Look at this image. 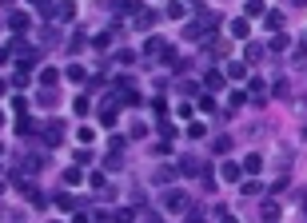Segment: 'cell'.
<instances>
[{
    "label": "cell",
    "mask_w": 307,
    "mask_h": 223,
    "mask_svg": "<svg viewBox=\"0 0 307 223\" xmlns=\"http://www.w3.org/2000/svg\"><path fill=\"white\" fill-rule=\"evenodd\" d=\"M164 211H188V195L184 191H164Z\"/></svg>",
    "instance_id": "obj_1"
},
{
    "label": "cell",
    "mask_w": 307,
    "mask_h": 223,
    "mask_svg": "<svg viewBox=\"0 0 307 223\" xmlns=\"http://www.w3.org/2000/svg\"><path fill=\"white\" fill-rule=\"evenodd\" d=\"M52 20H60V24H68V20H76V4H72V0H60V4L52 8Z\"/></svg>",
    "instance_id": "obj_2"
},
{
    "label": "cell",
    "mask_w": 307,
    "mask_h": 223,
    "mask_svg": "<svg viewBox=\"0 0 307 223\" xmlns=\"http://www.w3.org/2000/svg\"><path fill=\"white\" fill-rule=\"evenodd\" d=\"M259 215H263V223H279V199H263Z\"/></svg>",
    "instance_id": "obj_3"
},
{
    "label": "cell",
    "mask_w": 307,
    "mask_h": 223,
    "mask_svg": "<svg viewBox=\"0 0 307 223\" xmlns=\"http://www.w3.org/2000/svg\"><path fill=\"white\" fill-rule=\"evenodd\" d=\"M60 140H64V124H48L44 128V148H60Z\"/></svg>",
    "instance_id": "obj_4"
},
{
    "label": "cell",
    "mask_w": 307,
    "mask_h": 223,
    "mask_svg": "<svg viewBox=\"0 0 307 223\" xmlns=\"http://www.w3.org/2000/svg\"><path fill=\"white\" fill-rule=\"evenodd\" d=\"M227 32H232V36H236V40H244V36H248V32H252V20H248V16H236V20H232V24H227Z\"/></svg>",
    "instance_id": "obj_5"
},
{
    "label": "cell",
    "mask_w": 307,
    "mask_h": 223,
    "mask_svg": "<svg viewBox=\"0 0 307 223\" xmlns=\"http://www.w3.org/2000/svg\"><path fill=\"white\" fill-rule=\"evenodd\" d=\"M263 24H267L271 32H279V28H283V12H279V8H271V12H263Z\"/></svg>",
    "instance_id": "obj_6"
},
{
    "label": "cell",
    "mask_w": 307,
    "mask_h": 223,
    "mask_svg": "<svg viewBox=\"0 0 307 223\" xmlns=\"http://www.w3.org/2000/svg\"><path fill=\"white\" fill-rule=\"evenodd\" d=\"M232 144H236L232 136H215V140H211V152H215V156H227V152H232Z\"/></svg>",
    "instance_id": "obj_7"
},
{
    "label": "cell",
    "mask_w": 307,
    "mask_h": 223,
    "mask_svg": "<svg viewBox=\"0 0 307 223\" xmlns=\"http://www.w3.org/2000/svg\"><path fill=\"white\" fill-rule=\"evenodd\" d=\"M180 171H184V175H192V171H204V175H207V167L200 164L196 156H184V160H180Z\"/></svg>",
    "instance_id": "obj_8"
},
{
    "label": "cell",
    "mask_w": 307,
    "mask_h": 223,
    "mask_svg": "<svg viewBox=\"0 0 307 223\" xmlns=\"http://www.w3.org/2000/svg\"><path fill=\"white\" fill-rule=\"evenodd\" d=\"M152 24H156V12H148V8H140V12H136V28H140V32H148Z\"/></svg>",
    "instance_id": "obj_9"
},
{
    "label": "cell",
    "mask_w": 307,
    "mask_h": 223,
    "mask_svg": "<svg viewBox=\"0 0 307 223\" xmlns=\"http://www.w3.org/2000/svg\"><path fill=\"white\" fill-rule=\"evenodd\" d=\"M219 175H223V183H240L244 167H240V164H223V171H219Z\"/></svg>",
    "instance_id": "obj_10"
},
{
    "label": "cell",
    "mask_w": 307,
    "mask_h": 223,
    "mask_svg": "<svg viewBox=\"0 0 307 223\" xmlns=\"http://www.w3.org/2000/svg\"><path fill=\"white\" fill-rule=\"evenodd\" d=\"M223 72H227L232 80H244V72H248V64H244V60H232V64H227Z\"/></svg>",
    "instance_id": "obj_11"
},
{
    "label": "cell",
    "mask_w": 307,
    "mask_h": 223,
    "mask_svg": "<svg viewBox=\"0 0 307 223\" xmlns=\"http://www.w3.org/2000/svg\"><path fill=\"white\" fill-rule=\"evenodd\" d=\"M128 136H132V140H144V136H148V124H144V120H132V124H128Z\"/></svg>",
    "instance_id": "obj_12"
},
{
    "label": "cell",
    "mask_w": 307,
    "mask_h": 223,
    "mask_svg": "<svg viewBox=\"0 0 307 223\" xmlns=\"http://www.w3.org/2000/svg\"><path fill=\"white\" fill-rule=\"evenodd\" d=\"M40 84H44V88H56V84H60V72H56V68H44V72H40Z\"/></svg>",
    "instance_id": "obj_13"
},
{
    "label": "cell",
    "mask_w": 307,
    "mask_h": 223,
    "mask_svg": "<svg viewBox=\"0 0 307 223\" xmlns=\"http://www.w3.org/2000/svg\"><path fill=\"white\" fill-rule=\"evenodd\" d=\"M36 104H40V108H56L60 100H56V92H52V88H44V92L36 96Z\"/></svg>",
    "instance_id": "obj_14"
},
{
    "label": "cell",
    "mask_w": 307,
    "mask_h": 223,
    "mask_svg": "<svg viewBox=\"0 0 307 223\" xmlns=\"http://www.w3.org/2000/svg\"><path fill=\"white\" fill-rule=\"evenodd\" d=\"M244 60H248V64L263 60V44H248V48H244Z\"/></svg>",
    "instance_id": "obj_15"
},
{
    "label": "cell",
    "mask_w": 307,
    "mask_h": 223,
    "mask_svg": "<svg viewBox=\"0 0 307 223\" xmlns=\"http://www.w3.org/2000/svg\"><path fill=\"white\" fill-rule=\"evenodd\" d=\"M240 167H244V171H259V167H263V156H259V152H252V156H248Z\"/></svg>",
    "instance_id": "obj_16"
},
{
    "label": "cell",
    "mask_w": 307,
    "mask_h": 223,
    "mask_svg": "<svg viewBox=\"0 0 307 223\" xmlns=\"http://www.w3.org/2000/svg\"><path fill=\"white\" fill-rule=\"evenodd\" d=\"M80 179H84V171H80V167H68V171H64V183H68V187H76Z\"/></svg>",
    "instance_id": "obj_17"
},
{
    "label": "cell",
    "mask_w": 307,
    "mask_h": 223,
    "mask_svg": "<svg viewBox=\"0 0 307 223\" xmlns=\"http://www.w3.org/2000/svg\"><path fill=\"white\" fill-rule=\"evenodd\" d=\"M100 124H104V128H112V124H116V104H108V108L100 112Z\"/></svg>",
    "instance_id": "obj_18"
},
{
    "label": "cell",
    "mask_w": 307,
    "mask_h": 223,
    "mask_svg": "<svg viewBox=\"0 0 307 223\" xmlns=\"http://www.w3.org/2000/svg\"><path fill=\"white\" fill-rule=\"evenodd\" d=\"M8 24H12L16 32H24V28H28V16H24V12H12V20H8Z\"/></svg>",
    "instance_id": "obj_19"
},
{
    "label": "cell",
    "mask_w": 307,
    "mask_h": 223,
    "mask_svg": "<svg viewBox=\"0 0 307 223\" xmlns=\"http://www.w3.org/2000/svg\"><path fill=\"white\" fill-rule=\"evenodd\" d=\"M164 12H168V20H184V4H168Z\"/></svg>",
    "instance_id": "obj_20"
},
{
    "label": "cell",
    "mask_w": 307,
    "mask_h": 223,
    "mask_svg": "<svg viewBox=\"0 0 307 223\" xmlns=\"http://www.w3.org/2000/svg\"><path fill=\"white\" fill-rule=\"evenodd\" d=\"M287 48H291L287 36H275V40H271V52H287Z\"/></svg>",
    "instance_id": "obj_21"
},
{
    "label": "cell",
    "mask_w": 307,
    "mask_h": 223,
    "mask_svg": "<svg viewBox=\"0 0 307 223\" xmlns=\"http://www.w3.org/2000/svg\"><path fill=\"white\" fill-rule=\"evenodd\" d=\"M68 80L80 84V80H84V68H80V64H68Z\"/></svg>",
    "instance_id": "obj_22"
},
{
    "label": "cell",
    "mask_w": 307,
    "mask_h": 223,
    "mask_svg": "<svg viewBox=\"0 0 307 223\" xmlns=\"http://www.w3.org/2000/svg\"><path fill=\"white\" fill-rule=\"evenodd\" d=\"M227 80H223V72H207V88H223Z\"/></svg>",
    "instance_id": "obj_23"
},
{
    "label": "cell",
    "mask_w": 307,
    "mask_h": 223,
    "mask_svg": "<svg viewBox=\"0 0 307 223\" xmlns=\"http://www.w3.org/2000/svg\"><path fill=\"white\" fill-rule=\"evenodd\" d=\"M56 207H64V211H72L76 203H72V195H68V191H60V195H56Z\"/></svg>",
    "instance_id": "obj_24"
},
{
    "label": "cell",
    "mask_w": 307,
    "mask_h": 223,
    "mask_svg": "<svg viewBox=\"0 0 307 223\" xmlns=\"http://www.w3.org/2000/svg\"><path fill=\"white\" fill-rule=\"evenodd\" d=\"M204 132H207L204 124H188V140H204Z\"/></svg>",
    "instance_id": "obj_25"
},
{
    "label": "cell",
    "mask_w": 307,
    "mask_h": 223,
    "mask_svg": "<svg viewBox=\"0 0 307 223\" xmlns=\"http://www.w3.org/2000/svg\"><path fill=\"white\" fill-rule=\"evenodd\" d=\"M104 164L112 167V171H120V167H124V156H120V152H112V156H108V160H104Z\"/></svg>",
    "instance_id": "obj_26"
},
{
    "label": "cell",
    "mask_w": 307,
    "mask_h": 223,
    "mask_svg": "<svg viewBox=\"0 0 307 223\" xmlns=\"http://www.w3.org/2000/svg\"><path fill=\"white\" fill-rule=\"evenodd\" d=\"M227 104H232V108H244V104H248V96H244V92H232V96H227Z\"/></svg>",
    "instance_id": "obj_27"
},
{
    "label": "cell",
    "mask_w": 307,
    "mask_h": 223,
    "mask_svg": "<svg viewBox=\"0 0 307 223\" xmlns=\"http://www.w3.org/2000/svg\"><path fill=\"white\" fill-rule=\"evenodd\" d=\"M16 132H20V136H28V132H36V124H32V120H28V116H24V120H20V124H16Z\"/></svg>",
    "instance_id": "obj_28"
},
{
    "label": "cell",
    "mask_w": 307,
    "mask_h": 223,
    "mask_svg": "<svg viewBox=\"0 0 307 223\" xmlns=\"http://www.w3.org/2000/svg\"><path fill=\"white\" fill-rule=\"evenodd\" d=\"M156 179H160V183H172V179H176V167H160V175H156Z\"/></svg>",
    "instance_id": "obj_29"
},
{
    "label": "cell",
    "mask_w": 307,
    "mask_h": 223,
    "mask_svg": "<svg viewBox=\"0 0 307 223\" xmlns=\"http://www.w3.org/2000/svg\"><path fill=\"white\" fill-rule=\"evenodd\" d=\"M116 12H140V0H124V4H116Z\"/></svg>",
    "instance_id": "obj_30"
},
{
    "label": "cell",
    "mask_w": 307,
    "mask_h": 223,
    "mask_svg": "<svg viewBox=\"0 0 307 223\" xmlns=\"http://www.w3.org/2000/svg\"><path fill=\"white\" fill-rule=\"evenodd\" d=\"M291 64H299V68L307 64V44H303V48H295V52H291Z\"/></svg>",
    "instance_id": "obj_31"
},
{
    "label": "cell",
    "mask_w": 307,
    "mask_h": 223,
    "mask_svg": "<svg viewBox=\"0 0 307 223\" xmlns=\"http://www.w3.org/2000/svg\"><path fill=\"white\" fill-rule=\"evenodd\" d=\"M248 16H263V0H248Z\"/></svg>",
    "instance_id": "obj_32"
},
{
    "label": "cell",
    "mask_w": 307,
    "mask_h": 223,
    "mask_svg": "<svg viewBox=\"0 0 307 223\" xmlns=\"http://www.w3.org/2000/svg\"><path fill=\"white\" fill-rule=\"evenodd\" d=\"M248 92H252V96H263V80H259V76H256V80H248Z\"/></svg>",
    "instance_id": "obj_33"
},
{
    "label": "cell",
    "mask_w": 307,
    "mask_h": 223,
    "mask_svg": "<svg viewBox=\"0 0 307 223\" xmlns=\"http://www.w3.org/2000/svg\"><path fill=\"white\" fill-rule=\"evenodd\" d=\"M200 112H207V116H211V112H215V100H211V96H200Z\"/></svg>",
    "instance_id": "obj_34"
},
{
    "label": "cell",
    "mask_w": 307,
    "mask_h": 223,
    "mask_svg": "<svg viewBox=\"0 0 307 223\" xmlns=\"http://www.w3.org/2000/svg\"><path fill=\"white\" fill-rule=\"evenodd\" d=\"M92 223H116V215H108V211H96V215H92Z\"/></svg>",
    "instance_id": "obj_35"
},
{
    "label": "cell",
    "mask_w": 307,
    "mask_h": 223,
    "mask_svg": "<svg viewBox=\"0 0 307 223\" xmlns=\"http://www.w3.org/2000/svg\"><path fill=\"white\" fill-rule=\"evenodd\" d=\"M188 223H204V211H200V207H192V211H188Z\"/></svg>",
    "instance_id": "obj_36"
},
{
    "label": "cell",
    "mask_w": 307,
    "mask_h": 223,
    "mask_svg": "<svg viewBox=\"0 0 307 223\" xmlns=\"http://www.w3.org/2000/svg\"><path fill=\"white\" fill-rule=\"evenodd\" d=\"M72 223H92V215H88V211H76V215H72Z\"/></svg>",
    "instance_id": "obj_37"
},
{
    "label": "cell",
    "mask_w": 307,
    "mask_h": 223,
    "mask_svg": "<svg viewBox=\"0 0 307 223\" xmlns=\"http://www.w3.org/2000/svg\"><path fill=\"white\" fill-rule=\"evenodd\" d=\"M219 223H240V219H236V215H223V211H219Z\"/></svg>",
    "instance_id": "obj_38"
},
{
    "label": "cell",
    "mask_w": 307,
    "mask_h": 223,
    "mask_svg": "<svg viewBox=\"0 0 307 223\" xmlns=\"http://www.w3.org/2000/svg\"><path fill=\"white\" fill-rule=\"evenodd\" d=\"M4 92H8V84H4V80H0V96H4Z\"/></svg>",
    "instance_id": "obj_39"
},
{
    "label": "cell",
    "mask_w": 307,
    "mask_h": 223,
    "mask_svg": "<svg viewBox=\"0 0 307 223\" xmlns=\"http://www.w3.org/2000/svg\"><path fill=\"white\" fill-rule=\"evenodd\" d=\"M4 191H8V183H4V179H0V195H4Z\"/></svg>",
    "instance_id": "obj_40"
},
{
    "label": "cell",
    "mask_w": 307,
    "mask_h": 223,
    "mask_svg": "<svg viewBox=\"0 0 307 223\" xmlns=\"http://www.w3.org/2000/svg\"><path fill=\"white\" fill-rule=\"evenodd\" d=\"M291 4H295V8H303V4H307V0H291Z\"/></svg>",
    "instance_id": "obj_41"
},
{
    "label": "cell",
    "mask_w": 307,
    "mask_h": 223,
    "mask_svg": "<svg viewBox=\"0 0 307 223\" xmlns=\"http://www.w3.org/2000/svg\"><path fill=\"white\" fill-rule=\"evenodd\" d=\"M0 160H4V148H0Z\"/></svg>",
    "instance_id": "obj_42"
},
{
    "label": "cell",
    "mask_w": 307,
    "mask_h": 223,
    "mask_svg": "<svg viewBox=\"0 0 307 223\" xmlns=\"http://www.w3.org/2000/svg\"><path fill=\"white\" fill-rule=\"evenodd\" d=\"M0 124H4V112H0Z\"/></svg>",
    "instance_id": "obj_43"
},
{
    "label": "cell",
    "mask_w": 307,
    "mask_h": 223,
    "mask_svg": "<svg viewBox=\"0 0 307 223\" xmlns=\"http://www.w3.org/2000/svg\"><path fill=\"white\" fill-rule=\"evenodd\" d=\"M303 140H307V128H303Z\"/></svg>",
    "instance_id": "obj_44"
},
{
    "label": "cell",
    "mask_w": 307,
    "mask_h": 223,
    "mask_svg": "<svg viewBox=\"0 0 307 223\" xmlns=\"http://www.w3.org/2000/svg\"><path fill=\"white\" fill-rule=\"evenodd\" d=\"M52 223H60V219H52Z\"/></svg>",
    "instance_id": "obj_45"
}]
</instances>
